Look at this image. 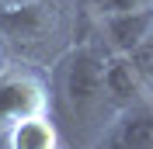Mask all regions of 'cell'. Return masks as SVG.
Instances as JSON below:
<instances>
[{"instance_id": "obj_6", "label": "cell", "mask_w": 153, "mask_h": 149, "mask_svg": "<svg viewBox=\"0 0 153 149\" xmlns=\"http://www.w3.org/2000/svg\"><path fill=\"white\" fill-rule=\"evenodd\" d=\"M0 146L4 149H63V142H59V132L45 111V114H31V118H21L18 125H10L0 139Z\"/></svg>"}, {"instance_id": "obj_8", "label": "cell", "mask_w": 153, "mask_h": 149, "mask_svg": "<svg viewBox=\"0 0 153 149\" xmlns=\"http://www.w3.org/2000/svg\"><path fill=\"white\" fill-rule=\"evenodd\" d=\"M129 59H132V66L139 69V76L146 80V87H150V94H153V35L146 38V42H139V45L129 52Z\"/></svg>"}, {"instance_id": "obj_5", "label": "cell", "mask_w": 153, "mask_h": 149, "mask_svg": "<svg viewBox=\"0 0 153 149\" xmlns=\"http://www.w3.org/2000/svg\"><path fill=\"white\" fill-rule=\"evenodd\" d=\"M105 94H108V101H111L115 111H125V108L153 97L146 80L132 66V59L129 56H115V52H108V59H105Z\"/></svg>"}, {"instance_id": "obj_7", "label": "cell", "mask_w": 153, "mask_h": 149, "mask_svg": "<svg viewBox=\"0 0 153 149\" xmlns=\"http://www.w3.org/2000/svg\"><path fill=\"white\" fill-rule=\"evenodd\" d=\"M73 4L84 21H101V18H111V14H122V10L146 7L153 0H73Z\"/></svg>"}, {"instance_id": "obj_1", "label": "cell", "mask_w": 153, "mask_h": 149, "mask_svg": "<svg viewBox=\"0 0 153 149\" xmlns=\"http://www.w3.org/2000/svg\"><path fill=\"white\" fill-rule=\"evenodd\" d=\"M105 59L108 52L87 35L45 69L49 118L63 149H94L118 114L105 94Z\"/></svg>"}, {"instance_id": "obj_2", "label": "cell", "mask_w": 153, "mask_h": 149, "mask_svg": "<svg viewBox=\"0 0 153 149\" xmlns=\"http://www.w3.org/2000/svg\"><path fill=\"white\" fill-rule=\"evenodd\" d=\"M76 28L73 0H0V38L18 63L49 69L76 42Z\"/></svg>"}, {"instance_id": "obj_3", "label": "cell", "mask_w": 153, "mask_h": 149, "mask_svg": "<svg viewBox=\"0 0 153 149\" xmlns=\"http://www.w3.org/2000/svg\"><path fill=\"white\" fill-rule=\"evenodd\" d=\"M49 111V83L45 69L28 63L10 59L0 69V139L10 125H18L21 118Z\"/></svg>"}, {"instance_id": "obj_4", "label": "cell", "mask_w": 153, "mask_h": 149, "mask_svg": "<svg viewBox=\"0 0 153 149\" xmlns=\"http://www.w3.org/2000/svg\"><path fill=\"white\" fill-rule=\"evenodd\" d=\"M87 24H91V38L105 52L129 56L139 42H146L153 35V4L136 7V10H122V14H111V18H101V21H87Z\"/></svg>"}, {"instance_id": "obj_9", "label": "cell", "mask_w": 153, "mask_h": 149, "mask_svg": "<svg viewBox=\"0 0 153 149\" xmlns=\"http://www.w3.org/2000/svg\"><path fill=\"white\" fill-rule=\"evenodd\" d=\"M10 63V52H7V45H4V38H0V69Z\"/></svg>"}]
</instances>
